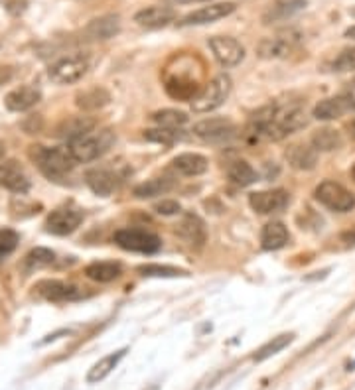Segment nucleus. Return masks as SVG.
<instances>
[{
  "mask_svg": "<svg viewBox=\"0 0 355 390\" xmlns=\"http://www.w3.org/2000/svg\"><path fill=\"white\" fill-rule=\"evenodd\" d=\"M30 158L38 164L43 175H48L50 180H64L77 164L69 148H65V146H57V148L32 146Z\"/></svg>",
  "mask_w": 355,
  "mask_h": 390,
  "instance_id": "1",
  "label": "nucleus"
},
{
  "mask_svg": "<svg viewBox=\"0 0 355 390\" xmlns=\"http://www.w3.org/2000/svg\"><path fill=\"white\" fill-rule=\"evenodd\" d=\"M115 144V132L111 129H103L99 132H89L83 138L69 142V152L74 156L77 164L81 162H93L101 158L103 154L111 150V146Z\"/></svg>",
  "mask_w": 355,
  "mask_h": 390,
  "instance_id": "2",
  "label": "nucleus"
},
{
  "mask_svg": "<svg viewBox=\"0 0 355 390\" xmlns=\"http://www.w3.org/2000/svg\"><path fill=\"white\" fill-rule=\"evenodd\" d=\"M231 95V79L221 73L214 77L207 85L200 91V95L192 101V110L194 113H209L219 108Z\"/></svg>",
  "mask_w": 355,
  "mask_h": 390,
  "instance_id": "3",
  "label": "nucleus"
},
{
  "mask_svg": "<svg viewBox=\"0 0 355 390\" xmlns=\"http://www.w3.org/2000/svg\"><path fill=\"white\" fill-rule=\"evenodd\" d=\"M115 243L120 249L130 250V252H144V254H152L158 252L162 247L160 238L156 237L151 231L144 229H120L115 233Z\"/></svg>",
  "mask_w": 355,
  "mask_h": 390,
  "instance_id": "4",
  "label": "nucleus"
},
{
  "mask_svg": "<svg viewBox=\"0 0 355 390\" xmlns=\"http://www.w3.org/2000/svg\"><path fill=\"white\" fill-rule=\"evenodd\" d=\"M87 69H89L87 57L79 54L65 55L62 59H57L55 64H52L48 75L57 85H71V83H77L79 79H83Z\"/></svg>",
  "mask_w": 355,
  "mask_h": 390,
  "instance_id": "5",
  "label": "nucleus"
},
{
  "mask_svg": "<svg viewBox=\"0 0 355 390\" xmlns=\"http://www.w3.org/2000/svg\"><path fill=\"white\" fill-rule=\"evenodd\" d=\"M316 199L323 207L337 211V213H347L355 207V195L345 189L342 184H335L332 180H326L316 187Z\"/></svg>",
  "mask_w": 355,
  "mask_h": 390,
  "instance_id": "6",
  "label": "nucleus"
},
{
  "mask_svg": "<svg viewBox=\"0 0 355 390\" xmlns=\"http://www.w3.org/2000/svg\"><path fill=\"white\" fill-rule=\"evenodd\" d=\"M194 134L204 142L219 144V142H229L237 134V127L229 119L223 117H211V119L200 120L194 124Z\"/></svg>",
  "mask_w": 355,
  "mask_h": 390,
  "instance_id": "7",
  "label": "nucleus"
},
{
  "mask_svg": "<svg viewBox=\"0 0 355 390\" xmlns=\"http://www.w3.org/2000/svg\"><path fill=\"white\" fill-rule=\"evenodd\" d=\"M83 221V213L76 209V207H60L50 213L48 221H46V231L52 235H71Z\"/></svg>",
  "mask_w": 355,
  "mask_h": 390,
  "instance_id": "8",
  "label": "nucleus"
},
{
  "mask_svg": "<svg viewBox=\"0 0 355 390\" xmlns=\"http://www.w3.org/2000/svg\"><path fill=\"white\" fill-rule=\"evenodd\" d=\"M209 48L216 55V59L223 67H235L243 62L245 57V48L241 45L239 40L229 38V36H216L209 38Z\"/></svg>",
  "mask_w": 355,
  "mask_h": 390,
  "instance_id": "9",
  "label": "nucleus"
},
{
  "mask_svg": "<svg viewBox=\"0 0 355 390\" xmlns=\"http://www.w3.org/2000/svg\"><path fill=\"white\" fill-rule=\"evenodd\" d=\"M249 203L258 215H270V213H280L282 209H286V205L291 203V195L284 189L257 192V194H251Z\"/></svg>",
  "mask_w": 355,
  "mask_h": 390,
  "instance_id": "10",
  "label": "nucleus"
},
{
  "mask_svg": "<svg viewBox=\"0 0 355 390\" xmlns=\"http://www.w3.org/2000/svg\"><path fill=\"white\" fill-rule=\"evenodd\" d=\"M235 10V2H217V4H209V6H204V8H200V10L183 16L182 20L178 22V26H202V24H211V22L227 18L229 14H233Z\"/></svg>",
  "mask_w": 355,
  "mask_h": 390,
  "instance_id": "11",
  "label": "nucleus"
},
{
  "mask_svg": "<svg viewBox=\"0 0 355 390\" xmlns=\"http://www.w3.org/2000/svg\"><path fill=\"white\" fill-rule=\"evenodd\" d=\"M36 290L40 296H43L46 300L50 302H76L83 298V292L74 286V284H67V282L60 280H43L36 286Z\"/></svg>",
  "mask_w": 355,
  "mask_h": 390,
  "instance_id": "12",
  "label": "nucleus"
},
{
  "mask_svg": "<svg viewBox=\"0 0 355 390\" xmlns=\"http://www.w3.org/2000/svg\"><path fill=\"white\" fill-rule=\"evenodd\" d=\"M85 182L93 194L107 197L113 192H117L118 185L123 182V175L115 170H109V168H95V170H89L85 173Z\"/></svg>",
  "mask_w": 355,
  "mask_h": 390,
  "instance_id": "13",
  "label": "nucleus"
},
{
  "mask_svg": "<svg viewBox=\"0 0 355 390\" xmlns=\"http://www.w3.org/2000/svg\"><path fill=\"white\" fill-rule=\"evenodd\" d=\"M0 185L14 194H26L30 189V180L20 168V164L8 160L0 164Z\"/></svg>",
  "mask_w": 355,
  "mask_h": 390,
  "instance_id": "14",
  "label": "nucleus"
},
{
  "mask_svg": "<svg viewBox=\"0 0 355 390\" xmlns=\"http://www.w3.org/2000/svg\"><path fill=\"white\" fill-rule=\"evenodd\" d=\"M40 101H42L40 89H36L32 85H24L11 91L4 99V105L12 113H24V110H30L32 107H36Z\"/></svg>",
  "mask_w": 355,
  "mask_h": 390,
  "instance_id": "15",
  "label": "nucleus"
},
{
  "mask_svg": "<svg viewBox=\"0 0 355 390\" xmlns=\"http://www.w3.org/2000/svg\"><path fill=\"white\" fill-rule=\"evenodd\" d=\"M174 20H176V10L170 6H148V8L134 14V22L142 28H148V30L164 28Z\"/></svg>",
  "mask_w": 355,
  "mask_h": 390,
  "instance_id": "16",
  "label": "nucleus"
},
{
  "mask_svg": "<svg viewBox=\"0 0 355 390\" xmlns=\"http://www.w3.org/2000/svg\"><path fill=\"white\" fill-rule=\"evenodd\" d=\"M318 154L314 146H306V144H292L288 150L284 152V158L291 168L300 170V172H310L318 164Z\"/></svg>",
  "mask_w": 355,
  "mask_h": 390,
  "instance_id": "17",
  "label": "nucleus"
},
{
  "mask_svg": "<svg viewBox=\"0 0 355 390\" xmlns=\"http://www.w3.org/2000/svg\"><path fill=\"white\" fill-rule=\"evenodd\" d=\"M306 8V0H274L263 14V22L270 26L277 22H284L292 18L294 14Z\"/></svg>",
  "mask_w": 355,
  "mask_h": 390,
  "instance_id": "18",
  "label": "nucleus"
},
{
  "mask_svg": "<svg viewBox=\"0 0 355 390\" xmlns=\"http://www.w3.org/2000/svg\"><path fill=\"white\" fill-rule=\"evenodd\" d=\"M354 108V99L351 97H330L320 101L314 107V117L318 120H335L344 117L347 110Z\"/></svg>",
  "mask_w": 355,
  "mask_h": 390,
  "instance_id": "19",
  "label": "nucleus"
},
{
  "mask_svg": "<svg viewBox=\"0 0 355 390\" xmlns=\"http://www.w3.org/2000/svg\"><path fill=\"white\" fill-rule=\"evenodd\" d=\"M178 233H180V237H182L188 245H192L195 249L204 247L205 238H207V231H205L204 221L197 215H194V213H188V215L183 217L180 227H178Z\"/></svg>",
  "mask_w": 355,
  "mask_h": 390,
  "instance_id": "20",
  "label": "nucleus"
},
{
  "mask_svg": "<svg viewBox=\"0 0 355 390\" xmlns=\"http://www.w3.org/2000/svg\"><path fill=\"white\" fill-rule=\"evenodd\" d=\"M127 351H129V349L123 347V349H118V351H115V353H109L107 357L99 359L97 363L89 368V373H87V382H89V384H97V382H101V380L107 379L109 375L118 367V363L125 359Z\"/></svg>",
  "mask_w": 355,
  "mask_h": 390,
  "instance_id": "21",
  "label": "nucleus"
},
{
  "mask_svg": "<svg viewBox=\"0 0 355 390\" xmlns=\"http://www.w3.org/2000/svg\"><path fill=\"white\" fill-rule=\"evenodd\" d=\"M118 32H120V18L115 14L95 18V20L89 22L85 28V34L91 40H111Z\"/></svg>",
  "mask_w": 355,
  "mask_h": 390,
  "instance_id": "22",
  "label": "nucleus"
},
{
  "mask_svg": "<svg viewBox=\"0 0 355 390\" xmlns=\"http://www.w3.org/2000/svg\"><path fill=\"white\" fill-rule=\"evenodd\" d=\"M172 166H174V170H176L178 173L194 178V175H202V173L207 172L209 162H207V158L202 156V154L186 152V154H180V156H176V158H174Z\"/></svg>",
  "mask_w": 355,
  "mask_h": 390,
  "instance_id": "23",
  "label": "nucleus"
},
{
  "mask_svg": "<svg viewBox=\"0 0 355 390\" xmlns=\"http://www.w3.org/2000/svg\"><path fill=\"white\" fill-rule=\"evenodd\" d=\"M95 119H89V117H69L67 120H64L57 129V134L65 138V140L74 142L77 138H83L85 134L93 132L95 129Z\"/></svg>",
  "mask_w": 355,
  "mask_h": 390,
  "instance_id": "24",
  "label": "nucleus"
},
{
  "mask_svg": "<svg viewBox=\"0 0 355 390\" xmlns=\"http://www.w3.org/2000/svg\"><path fill=\"white\" fill-rule=\"evenodd\" d=\"M288 229L284 227V223L280 221H270L263 227V233H260V245L265 250H279L282 247H286L288 243Z\"/></svg>",
  "mask_w": 355,
  "mask_h": 390,
  "instance_id": "25",
  "label": "nucleus"
},
{
  "mask_svg": "<svg viewBox=\"0 0 355 390\" xmlns=\"http://www.w3.org/2000/svg\"><path fill=\"white\" fill-rule=\"evenodd\" d=\"M292 48H294V42L282 38V36L267 38V40L258 43V55L265 57V59H279V57H286L291 54Z\"/></svg>",
  "mask_w": 355,
  "mask_h": 390,
  "instance_id": "26",
  "label": "nucleus"
},
{
  "mask_svg": "<svg viewBox=\"0 0 355 390\" xmlns=\"http://www.w3.org/2000/svg\"><path fill=\"white\" fill-rule=\"evenodd\" d=\"M77 107L83 110H97L103 108L105 105L111 103V95L107 89L103 87H93V89H85L81 93H77Z\"/></svg>",
  "mask_w": 355,
  "mask_h": 390,
  "instance_id": "27",
  "label": "nucleus"
},
{
  "mask_svg": "<svg viewBox=\"0 0 355 390\" xmlns=\"http://www.w3.org/2000/svg\"><path fill=\"white\" fill-rule=\"evenodd\" d=\"M123 274L118 262H93L85 268V276L93 282H113Z\"/></svg>",
  "mask_w": 355,
  "mask_h": 390,
  "instance_id": "28",
  "label": "nucleus"
},
{
  "mask_svg": "<svg viewBox=\"0 0 355 390\" xmlns=\"http://www.w3.org/2000/svg\"><path fill=\"white\" fill-rule=\"evenodd\" d=\"M174 187V182L170 178H154L148 180L144 184H139L134 187V197L137 199H152V197H158V195L168 194Z\"/></svg>",
  "mask_w": 355,
  "mask_h": 390,
  "instance_id": "29",
  "label": "nucleus"
},
{
  "mask_svg": "<svg viewBox=\"0 0 355 390\" xmlns=\"http://www.w3.org/2000/svg\"><path fill=\"white\" fill-rule=\"evenodd\" d=\"M294 339H296L294 333H280V335L272 337L269 343H265V345L260 347L257 353H255V357H253L255 359V363H263V361H267V359L279 355L280 351H284Z\"/></svg>",
  "mask_w": 355,
  "mask_h": 390,
  "instance_id": "30",
  "label": "nucleus"
},
{
  "mask_svg": "<svg viewBox=\"0 0 355 390\" xmlns=\"http://www.w3.org/2000/svg\"><path fill=\"white\" fill-rule=\"evenodd\" d=\"M342 134L334 129H320L314 132L312 146L318 152H334L342 148Z\"/></svg>",
  "mask_w": 355,
  "mask_h": 390,
  "instance_id": "31",
  "label": "nucleus"
},
{
  "mask_svg": "<svg viewBox=\"0 0 355 390\" xmlns=\"http://www.w3.org/2000/svg\"><path fill=\"white\" fill-rule=\"evenodd\" d=\"M227 175L233 184L241 185V187H247V185L255 184L257 182V172L251 168V164H247L245 160H237L229 168H227Z\"/></svg>",
  "mask_w": 355,
  "mask_h": 390,
  "instance_id": "32",
  "label": "nucleus"
},
{
  "mask_svg": "<svg viewBox=\"0 0 355 390\" xmlns=\"http://www.w3.org/2000/svg\"><path fill=\"white\" fill-rule=\"evenodd\" d=\"M152 120L160 127V129H180L188 122V115L176 108H164V110H156L152 115Z\"/></svg>",
  "mask_w": 355,
  "mask_h": 390,
  "instance_id": "33",
  "label": "nucleus"
},
{
  "mask_svg": "<svg viewBox=\"0 0 355 390\" xmlns=\"http://www.w3.org/2000/svg\"><path fill=\"white\" fill-rule=\"evenodd\" d=\"M139 272L146 278H180V276H190V272L168 264H142L139 266Z\"/></svg>",
  "mask_w": 355,
  "mask_h": 390,
  "instance_id": "34",
  "label": "nucleus"
},
{
  "mask_svg": "<svg viewBox=\"0 0 355 390\" xmlns=\"http://www.w3.org/2000/svg\"><path fill=\"white\" fill-rule=\"evenodd\" d=\"M178 130L176 129H148L144 130V140L156 142V144H164V146H172L174 142L178 140Z\"/></svg>",
  "mask_w": 355,
  "mask_h": 390,
  "instance_id": "35",
  "label": "nucleus"
},
{
  "mask_svg": "<svg viewBox=\"0 0 355 390\" xmlns=\"http://www.w3.org/2000/svg\"><path fill=\"white\" fill-rule=\"evenodd\" d=\"M334 71L337 73H349V71H355V48H349V50H344L342 54L335 57V62L332 64Z\"/></svg>",
  "mask_w": 355,
  "mask_h": 390,
  "instance_id": "36",
  "label": "nucleus"
},
{
  "mask_svg": "<svg viewBox=\"0 0 355 390\" xmlns=\"http://www.w3.org/2000/svg\"><path fill=\"white\" fill-rule=\"evenodd\" d=\"M18 247V235L12 229H0V257L11 254Z\"/></svg>",
  "mask_w": 355,
  "mask_h": 390,
  "instance_id": "37",
  "label": "nucleus"
},
{
  "mask_svg": "<svg viewBox=\"0 0 355 390\" xmlns=\"http://www.w3.org/2000/svg\"><path fill=\"white\" fill-rule=\"evenodd\" d=\"M55 260V254L50 249H34L30 254H28V264L32 266H48Z\"/></svg>",
  "mask_w": 355,
  "mask_h": 390,
  "instance_id": "38",
  "label": "nucleus"
},
{
  "mask_svg": "<svg viewBox=\"0 0 355 390\" xmlns=\"http://www.w3.org/2000/svg\"><path fill=\"white\" fill-rule=\"evenodd\" d=\"M154 209H156L158 215L170 217V215H178V213L182 211V205H180L178 201H174V199H162L160 203H156Z\"/></svg>",
  "mask_w": 355,
  "mask_h": 390,
  "instance_id": "39",
  "label": "nucleus"
},
{
  "mask_svg": "<svg viewBox=\"0 0 355 390\" xmlns=\"http://www.w3.org/2000/svg\"><path fill=\"white\" fill-rule=\"evenodd\" d=\"M342 240H344L345 245H349V247H355V227L344 231L342 233Z\"/></svg>",
  "mask_w": 355,
  "mask_h": 390,
  "instance_id": "40",
  "label": "nucleus"
},
{
  "mask_svg": "<svg viewBox=\"0 0 355 390\" xmlns=\"http://www.w3.org/2000/svg\"><path fill=\"white\" fill-rule=\"evenodd\" d=\"M67 333H69L67 329H62V331H57V333H52V335H48L46 339H42V341H40V345H46V343H50V341H55V339H57L60 335H67Z\"/></svg>",
  "mask_w": 355,
  "mask_h": 390,
  "instance_id": "41",
  "label": "nucleus"
},
{
  "mask_svg": "<svg viewBox=\"0 0 355 390\" xmlns=\"http://www.w3.org/2000/svg\"><path fill=\"white\" fill-rule=\"evenodd\" d=\"M166 2H174V4H194V2H209V0H166Z\"/></svg>",
  "mask_w": 355,
  "mask_h": 390,
  "instance_id": "42",
  "label": "nucleus"
},
{
  "mask_svg": "<svg viewBox=\"0 0 355 390\" xmlns=\"http://www.w3.org/2000/svg\"><path fill=\"white\" fill-rule=\"evenodd\" d=\"M344 36L347 38V40H355V24H354V26H349V28L345 30Z\"/></svg>",
  "mask_w": 355,
  "mask_h": 390,
  "instance_id": "43",
  "label": "nucleus"
},
{
  "mask_svg": "<svg viewBox=\"0 0 355 390\" xmlns=\"http://www.w3.org/2000/svg\"><path fill=\"white\" fill-rule=\"evenodd\" d=\"M140 390H160V384H156V382H154V384H146L144 389Z\"/></svg>",
  "mask_w": 355,
  "mask_h": 390,
  "instance_id": "44",
  "label": "nucleus"
},
{
  "mask_svg": "<svg viewBox=\"0 0 355 390\" xmlns=\"http://www.w3.org/2000/svg\"><path fill=\"white\" fill-rule=\"evenodd\" d=\"M2 154H4V146H2V142H0V158H2Z\"/></svg>",
  "mask_w": 355,
  "mask_h": 390,
  "instance_id": "45",
  "label": "nucleus"
},
{
  "mask_svg": "<svg viewBox=\"0 0 355 390\" xmlns=\"http://www.w3.org/2000/svg\"><path fill=\"white\" fill-rule=\"evenodd\" d=\"M351 178H354V180H355V166H354V168H351Z\"/></svg>",
  "mask_w": 355,
  "mask_h": 390,
  "instance_id": "46",
  "label": "nucleus"
},
{
  "mask_svg": "<svg viewBox=\"0 0 355 390\" xmlns=\"http://www.w3.org/2000/svg\"><path fill=\"white\" fill-rule=\"evenodd\" d=\"M354 108H355V101H354Z\"/></svg>",
  "mask_w": 355,
  "mask_h": 390,
  "instance_id": "47",
  "label": "nucleus"
}]
</instances>
